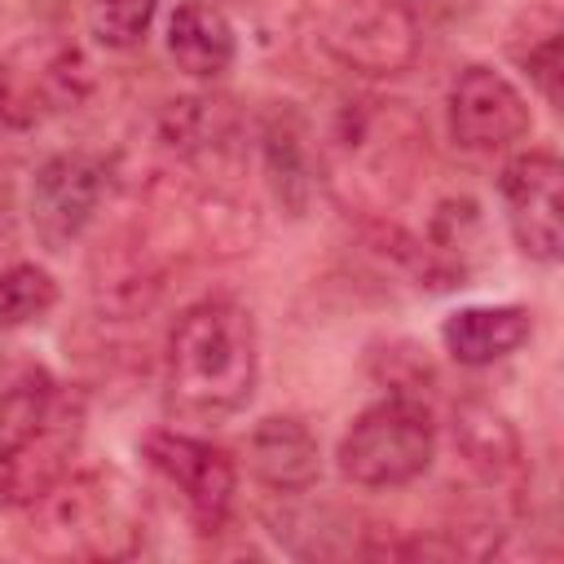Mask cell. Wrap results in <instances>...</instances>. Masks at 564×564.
Returning a JSON list of instances; mask_svg holds the SVG:
<instances>
[{
    "label": "cell",
    "mask_w": 564,
    "mask_h": 564,
    "mask_svg": "<svg viewBox=\"0 0 564 564\" xmlns=\"http://www.w3.org/2000/svg\"><path fill=\"white\" fill-rule=\"evenodd\" d=\"M427 159V123L401 97H348L317 141V176L339 207L388 220Z\"/></svg>",
    "instance_id": "obj_1"
},
{
    "label": "cell",
    "mask_w": 564,
    "mask_h": 564,
    "mask_svg": "<svg viewBox=\"0 0 564 564\" xmlns=\"http://www.w3.org/2000/svg\"><path fill=\"white\" fill-rule=\"evenodd\" d=\"M256 388V322L229 295L189 304L167 335V410L216 423L238 414Z\"/></svg>",
    "instance_id": "obj_2"
},
{
    "label": "cell",
    "mask_w": 564,
    "mask_h": 564,
    "mask_svg": "<svg viewBox=\"0 0 564 564\" xmlns=\"http://www.w3.org/2000/svg\"><path fill=\"white\" fill-rule=\"evenodd\" d=\"M26 511V546L40 555L123 560L141 551V507L115 471H70Z\"/></svg>",
    "instance_id": "obj_3"
},
{
    "label": "cell",
    "mask_w": 564,
    "mask_h": 564,
    "mask_svg": "<svg viewBox=\"0 0 564 564\" xmlns=\"http://www.w3.org/2000/svg\"><path fill=\"white\" fill-rule=\"evenodd\" d=\"M436 454V423L432 410L410 397L392 392L366 405L339 441V471L361 489H397L419 480Z\"/></svg>",
    "instance_id": "obj_4"
},
{
    "label": "cell",
    "mask_w": 564,
    "mask_h": 564,
    "mask_svg": "<svg viewBox=\"0 0 564 564\" xmlns=\"http://www.w3.org/2000/svg\"><path fill=\"white\" fill-rule=\"evenodd\" d=\"M88 88L93 70L70 35H26L0 57V128H40L44 119L79 106Z\"/></svg>",
    "instance_id": "obj_5"
},
{
    "label": "cell",
    "mask_w": 564,
    "mask_h": 564,
    "mask_svg": "<svg viewBox=\"0 0 564 564\" xmlns=\"http://www.w3.org/2000/svg\"><path fill=\"white\" fill-rule=\"evenodd\" d=\"M317 44L344 70L388 79L414 66L423 31L405 0H326L317 13Z\"/></svg>",
    "instance_id": "obj_6"
},
{
    "label": "cell",
    "mask_w": 564,
    "mask_h": 564,
    "mask_svg": "<svg viewBox=\"0 0 564 564\" xmlns=\"http://www.w3.org/2000/svg\"><path fill=\"white\" fill-rule=\"evenodd\" d=\"M141 454L176 489V498H181V507L198 533L225 529V520L234 511L238 467L220 445L185 436V432H150L141 441Z\"/></svg>",
    "instance_id": "obj_7"
},
{
    "label": "cell",
    "mask_w": 564,
    "mask_h": 564,
    "mask_svg": "<svg viewBox=\"0 0 564 564\" xmlns=\"http://www.w3.org/2000/svg\"><path fill=\"white\" fill-rule=\"evenodd\" d=\"M84 441V397L57 392L44 419L0 454V507H31L70 476Z\"/></svg>",
    "instance_id": "obj_8"
},
{
    "label": "cell",
    "mask_w": 564,
    "mask_h": 564,
    "mask_svg": "<svg viewBox=\"0 0 564 564\" xmlns=\"http://www.w3.org/2000/svg\"><path fill=\"white\" fill-rule=\"evenodd\" d=\"M106 189H110V167L88 150H66L40 163L31 181V229L40 247L66 251L97 216Z\"/></svg>",
    "instance_id": "obj_9"
},
{
    "label": "cell",
    "mask_w": 564,
    "mask_h": 564,
    "mask_svg": "<svg viewBox=\"0 0 564 564\" xmlns=\"http://www.w3.org/2000/svg\"><path fill=\"white\" fill-rule=\"evenodd\" d=\"M560 181H564V172H560L555 150H524L498 176V194H502V207H507L511 238L529 260H542V264H555L560 242H564Z\"/></svg>",
    "instance_id": "obj_10"
},
{
    "label": "cell",
    "mask_w": 564,
    "mask_h": 564,
    "mask_svg": "<svg viewBox=\"0 0 564 564\" xmlns=\"http://www.w3.org/2000/svg\"><path fill=\"white\" fill-rule=\"evenodd\" d=\"M163 256L141 234V225H123L97 238V247L88 251V291L106 317H145L163 295Z\"/></svg>",
    "instance_id": "obj_11"
},
{
    "label": "cell",
    "mask_w": 564,
    "mask_h": 564,
    "mask_svg": "<svg viewBox=\"0 0 564 564\" xmlns=\"http://www.w3.org/2000/svg\"><path fill=\"white\" fill-rule=\"evenodd\" d=\"M533 115L520 88L494 66H463L449 88V132L463 150H502L529 137Z\"/></svg>",
    "instance_id": "obj_12"
},
{
    "label": "cell",
    "mask_w": 564,
    "mask_h": 564,
    "mask_svg": "<svg viewBox=\"0 0 564 564\" xmlns=\"http://www.w3.org/2000/svg\"><path fill=\"white\" fill-rule=\"evenodd\" d=\"M247 463L278 494H304L322 476L317 436L300 419H286V414H269V419H260L251 427V436H247Z\"/></svg>",
    "instance_id": "obj_13"
},
{
    "label": "cell",
    "mask_w": 564,
    "mask_h": 564,
    "mask_svg": "<svg viewBox=\"0 0 564 564\" xmlns=\"http://www.w3.org/2000/svg\"><path fill=\"white\" fill-rule=\"evenodd\" d=\"M454 449L463 463L498 489H520L524 485V449L507 414H498L485 401H463L454 410Z\"/></svg>",
    "instance_id": "obj_14"
},
{
    "label": "cell",
    "mask_w": 564,
    "mask_h": 564,
    "mask_svg": "<svg viewBox=\"0 0 564 564\" xmlns=\"http://www.w3.org/2000/svg\"><path fill=\"white\" fill-rule=\"evenodd\" d=\"M260 154H264V176L278 194V203L291 216H304L313 185H317V145L308 137V123L295 110H273L260 123Z\"/></svg>",
    "instance_id": "obj_15"
},
{
    "label": "cell",
    "mask_w": 564,
    "mask_h": 564,
    "mask_svg": "<svg viewBox=\"0 0 564 564\" xmlns=\"http://www.w3.org/2000/svg\"><path fill=\"white\" fill-rule=\"evenodd\" d=\"M441 335H445V348H449L454 361L494 366V361H502V357H511L516 348L529 344L533 317L520 304H476V308L449 313Z\"/></svg>",
    "instance_id": "obj_16"
},
{
    "label": "cell",
    "mask_w": 564,
    "mask_h": 564,
    "mask_svg": "<svg viewBox=\"0 0 564 564\" xmlns=\"http://www.w3.org/2000/svg\"><path fill=\"white\" fill-rule=\"evenodd\" d=\"M167 53L194 79H216L234 66L238 40L220 4L212 0H181L167 22Z\"/></svg>",
    "instance_id": "obj_17"
},
{
    "label": "cell",
    "mask_w": 564,
    "mask_h": 564,
    "mask_svg": "<svg viewBox=\"0 0 564 564\" xmlns=\"http://www.w3.org/2000/svg\"><path fill=\"white\" fill-rule=\"evenodd\" d=\"M53 397H57V383L40 366L0 370V454L22 432H31L44 419V410L53 405Z\"/></svg>",
    "instance_id": "obj_18"
},
{
    "label": "cell",
    "mask_w": 564,
    "mask_h": 564,
    "mask_svg": "<svg viewBox=\"0 0 564 564\" xmlns=\"http://www.w3.org/2000/svg\"><path fill=\"white\" fill-rule=\"evenodd\" d=\"M57 304V282L35 264H9L0 273V326L40 322Z\"/></svg>",
    "instance_id": "obj_19"
},
{
    "label": "cell",
    "mask_w": 564,
    "mask_h": 564,
    "mask_svg": "<svg viewBox=\"0 0 564 564\" xmlns=\"http://www.w3.org/2000/svg\"><path fill=\"white\" fill-rule=\"evenodd\" d=\"M159 0H88V31L106 48H132L145 40Z\"/></svg>",
    "instance_id": "obj_20"
},
{
    "label": "cell",
    "mask_w": 564,
    "mask_h": 564,
    "mask_svg": "<svg viewBox=\"0 0 564 564\" xmlns=\"http://www.w3.org/2000/svg\"><path fill=\"white\" fill-rule=\"evenodd\" d=\"M520 66H524V75L538 84V93L555 106V101H560V88H555V79H560V35L546 31L533 48L520 53Z\"/></svg>",
    "instance_id": "obj_21"
},
{
    "label": "cell",
    "mask_w": 564,
    "mask_h": 564,
    "mask_svg": "<svg viewBox=\"0 0 564 564\" xmlns=\"http://www.w3.org/2000/svg\"><path fill=\"white\" fill-rule=\"evenodd\" d=\"M4 207H9V181L0 176V216H4Z\"/></svg>",
    "instance_id": "obj_22"
}]
</instances>
